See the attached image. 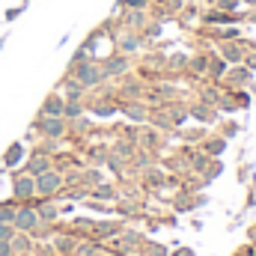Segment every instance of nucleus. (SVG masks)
<instances>
[{"label":"nucleus","instance_id":"1","mask_svg":"<svg viewBox=\"0 0 256 256\" xmlns=\"http://www.w3.org/2000/svg\"><path fill=\"white\" fill-rule=\"evenodd\" d=\"M39 224H42V220H39V212H36V208H30V206L15 208V220H12L15 230H21V232H33Z\"/></svg>","mask_w":256,"mask_h":256},{"label":"nucleus","instance_id":"2","mask_svg":"<svg viewBox=\"0 0 256 256\" xmlns=\"http://www.w3.org/2000/svg\"><path fill=\"white\" fill-rule=\"evenodd\" d=\"M102 78H104V72L92 63H78V68H74V80H78L80 86H96Z\"/></svg>","mask_w":256,"mask_h":256},{"label":"nucleus","instance_id":"3","mask_svg":"<svg viewBox=\"0 0 256 256\" xmlns=\"http://www.w3.org/2000/svg\"><path fill=\"white\" fill-rule=\"evenodd\" d=\"M60 185H63V176L60 173H54V170H45V173H39L36 176V191L39 194H54V191H60Z\"/></svg>","mask_w":256,"mask_h":256},{"label":"nucleus","instance_id":"4","mask_svg":"<svg viewBox=\"0 0 256 256\" xmlns=\"http://www.w3.org/2000/svg\"><path fill=\"white\" fill-rule=\"evenodd\" d=\"M36 128H39L45 137H63L66 134V120L63 116H42V120L36 122Z\"/></svg>","mask_w":256,"mask_h":256},{"label":"nucleus","instance_id":"5","mask_svg":"<svg viewBox=\"0 0 256 256\" xmlns=\"http://www.w3.org/2000/svg\"><path fill=\"white\" fill-rule=\"evenodd\" d=\"M12 191L18 200H30L33 194H36V179L30 176V173H24V176H15V182H12Z\"/></svg>","mask_w":256,"mask_h":256},{"label":"nucleus","instance_id":"6","mask_svg":"<svg viewBox=\"0 0 256 256\" xmlns=\"http://www.w3.org/2000/svg\"><path fill=\"white\" fill-rule=\"evenodd\" d=\"M63 108H66V102L60 96H48L45 104H42V116H63Z\"/></svg>","mask_w":256,"mask_h":256},{"label":"nucleus","instance_id":"7","mask_svg":"<svg viewBox=\"0 0 256 256\" xmlns=\"http://www.w3.org/2000/svg\"><path fill=\"white\" fill-rule=\"evenodd\" d=\"M45 170H51V164H48V158H42V155H36V158H30V164H27V173L36 179L39 173H45Z\"/></svg>","mask_w":256,"mask_h":256},{"label":"nucleus","instance_id":"8","mask_svg":"<svg viewBox=\"0 0 256 256\" xmlns=\"http://www.w3.org/2000/svg\"><path fill=\"white\" fill-rule=\"evenodd\" d=\"M126 68H128L126 57H114V60H108V63H104V68H102V72H104V74H122Z\"/></svg>","mask_w":256,"mask_h":256},{"label":"nucleus","instance_id":"9","mask_svg":"<svg viewBox=\"0 0 256 256\" xmlns=\"http://www.w3.org/2000/svg\"><path fill=\"white\" fill-rule=\"evenodd\" d=\"M21 152H24V149H21V143H15V146L3 155V164H6V167H15V164H18V158H21Z\"/></svg>","mask_w":256,"mask_h":256},{"label":"nucleus","instance_id":"10","mask_svg":"<svg viewBox=\"0 0 256 256\" xmlns=\"http://www.w3.org/2000/svg\"><path fill=\"white\" fill-rule=\"evenodd\" d=\"M80 92H84V86H80L78 80H66V96H68V102H78Z\"/></svg>","mask_w":256,"mask_h":256},{"label":"nucleus","instance_id":"11","mask_svg":"<svg viewBox=\"0 0 256 256\" xmlns=\"http://www.w3.org/2000/svg\"><path fill=\"white\" fill-rule=\"evenodd\" d=\"M84 114V108L78 104V102H66V108H63V116H68V120H78Z\"/></svg>","mask_w":256,"mask_h":256},{"label":"nucleus","instance_id":"12","mask_svg":"<svg viewBox=\"0 0 256 256\" xmlns=\"http://www.w3.org/2000/svg\"><path fill=\"white\" fill-rule=\"evenodd\" d=\"M12 250H30V238L27 236H12Z\"/></svg>","mask_w":256,"mask_h":256},{"label":"nucleus","instance_id":"13","mask_svg":"<svg viewBox=\"0 0 256 256\" xmlns=\"http://www.w3.org/2000/svg\"><path fill=\"white\" fill-rule=\"evenodd\" d=\"M57 218V206H42L39 208V220H54Z\"/></svg>","mask_w":256,"mask_h":256},{"label":"nucleus","instance_id":"14","mask_svg":"<svg viewBox=\"0 0 256 256\" xmlns=\"http://www.w3.org/2000/svg\"><path fill=\"white\" fill-rule=\"evenodd\" d=\"M15 220V208L12 206H0V224H12Z\"/></svg>","mask_w":256,"mask_h":256},{"label":"nucleus","instance_id":"15","mask_svg":"<svg viewBox=\"0 0 256 256\" xmlns=\"http://www.w3.org/2000/svg\"><path fill=\"white\" fill-rule=\"evenodd\" d=\"M15 236V226L12 224H0V242H12Z\"/></svg>","mask_w":256,"mask_h":256},{"label":"nucleus","instance_id":"16","mask_svg":"<svg viewBox=\"0 0 256 256\" xmlns=\"http://www.w3.org/2000/svg\"><path fill=\"white\" fill-rule=\"evenodd\" d=\"M137 45H140L137 36H126V39H122V51H137Z\"/></svg>","mask_w":256,"mask_h":256},{"label":"nucleus","instance_id":"17","mask_svg":"<svg viewBox=\"0 0 256 256\" xmlns=\"http://www.w3.org/2000/svg\"><path fill=\"white\" fill-rule=\"evenodd\" d=\"M0 256H15V250H12V242H0Z\"/></svg>","mask_w":256,"mask_h":256},{"label":"nucleus","instance_id":"18","mask_svg":"<svg viewBox=\"0 0 256 256\" xmlns=\"http://www.w3.org/2000/svg\"><path fill=\"white\" fill-rule=\"evenodd\" d=\"M126 6H131V9H143L146 6V0H122Z\"/></svg>","mask_w":256,"mask_h":256},{"label":"nucleus","instance_id":"19","mask_svg":"<svg viewBox=\"0 0 256 256\" xmlns=\"http://www.w3.org/2000/svg\"><path fill=\"white\" fill-rule=\"evenodd\" d=\"M212 68H214V72L220 74V72H224V63H220V60H212Z\"/></svg>","mask_w":256,"mask_h":256},{"label":"nucleus","instance_id":"20","mask_svg":"<svg viewBox=\"0 0 256 256\" xmlns=\"http://www.w3.org/2000/svg\"><path fill=\"white\" fill-rule=\"evenodd\" d=\"M179 256H191V250H179Z\"/></svg>","mask_w":256,"mask_h":256}]
</instances>
